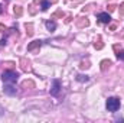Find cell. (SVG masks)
<instances>
[{"instance_id":"1","label":"cell","mask_w":124,"mask_h":123,"mask_svg":"<svg viewBox=\"0 0 124 123\" xmlns=\"http://www.w3.org/2000/svg\"><path fill=\"white\" fill-rule=\"evenodd\" d=\"M17 78H19V74L15 72V71H4V72L1 74V80H3L6 84H13V83L17 81Z\"/></svg>"},{"instance_id":"2","label":"cell","mask_w":124,"mask_h":123,"mask_svg":"<svg viewBox=\"0 0 124 123\" xmlns=\"http://www.w3.org/2000/svg\"><path fill=\"white\" fill-rule=\"evenodd\" d=\"M120 98H117V97H110L108 100H107V109H108V112H117L118 109H120Z\"/></svg>"},{"instance_id":"3","label":"cell","mask_w":124,"mask_h":123,"mask_svg":"<svg viewBox=\"0 0 124 123\" xmlns=\"http://www.w3.org/2000/svg\"><path fill=\"white\" fill-rule=\"evenodd\" d=\"M59 91H61V83L58 80H54V86L51 88V94L56 97V96H59Z\"/></svg>"},{"instance_id":"4","label":"cell","mask_w":124,"mask_h":123,"mask_svg":"<svg viewBox=\"0 0 124 123\" xmlns=\"http://www.w3.org/2000/svg\"><path fill=\"white\" fill-rule=\"evenodd\" d=\"M98 20H100L101 23H110V22H111V16H110L108 13H100V15H98Z\"/></svg>"},{"instance_id":"5","label":"cell","mask_w":124,"mask_h":123,"mask_svg":"<svg viewBox=\"0 0 124 123\" xmlns=\"http://www.w3.org/2000/svg\"><path fill=\"white\" fill-rule=\"evenodd\" d=\"M4 93L9 94V96H15V94H16V88L13 87V84H7V86L4 87Z\"/></svg>"},{"instance_id":"6","label":"cell","mask_w":124,"mask_h":123,"mask_svg":"<svg viewBox=\"0 0 124 123\" xmlns=\"http://www.w3.org/2000/svg\"><path fill=\"white\" fill-rule=\"evenodd\" d=\"M40 45H42V42H40V41H35V42H32L31 45L28 46V51H33L36 46H40Z\"/></svg>"},{"instance_id":"7","label":"cell","mask_w":124,"mask_h":123,"mask_svg":"<svg viewBox=\"0 0 124 123\" xmlns=\"http://www.w3.org/2000/svg\"><path fill=\"white\" fill-rule=\"evenodd\" d=\"M46 28H48L49 31H55V29H56V23H55V22L48 20V22H46Z\"/></svg>"},{"instance_id":"8","label":"cell","mask_w":124,"mask_h":123,"mask_svg":"<svg viewBox=\"0 0 124 123\" xmlns=\"http://www.w3.org/2000/svg\"><path fill=\"white\" fill-rule=\"evenodd\" d=\"M49 4H51V1H49V0H43V1H42V9H43V10H46V9L49 7Z\"/></svg>"},{"instance_id":"9","label":"cell","mask_w":124,"mask_h":123,"mask_svg":"<svg viewBox=\"0 0 124 123\" xmlns=\"http://www.w3.org/2000/svg\"><path fill=\"white\" fill-rule=\"evenodd\" d=\"M101 65H102V67H101V70H105V68H107V65H108V67L111 65V62H110V61H102V62H101Z\"/></svg>"},{"instance_id":"10","label":"cell","mask_w":124,"mask_h":123,"mask_svg":"<svg viewBox=\"0 0 124 123\" xmlns=\"http://www.w3.org/2000/svg\"><path fill=\"white\" fill-rule=\"evenodd\" d=\"M77 80H78V81H88V77H87V75H78Z\"/></svg>"},{"instance_id":"11","label":"cell","mask_w":124,"mask_h":123,"mask_svg":"<svg viewBox=\"0 0 124 123\" xmlns=\"http://www.w3.org/2000/svg\"><path fill=\"white\" fill-rule=\"evenodd\" d=\"M117 58H118V60H124V51L117 52Z\"/></svg>"},{"instance_id":"12","label":"cell","mask_w":124,"mask_h":123,"mask_svg":"<svg viewBox=\"0 0 124 123\" xmlns=\"http://www.w3.org/2000/svg\"><path fill=\"white\" fill-rule=\"evenodd\" d=\"M15 13H17V15H20V13H22V9H20L19 6H17V7H15Z\"/></svg>"},{"instance_id":"13","label":"cell","mask_w":124,"mask_h":123,"mask_svg":"<svg viewBox=\"0 0 124 123\" xmlns=\"http://www.w3.org/2000/svg\"><path fill=\"white\" fill-rule=\"evenodd\" d=\"M123 6H124V4H123ZM121 13H124V9H123V10H121Z\"/></svg>"}]
</instances>
